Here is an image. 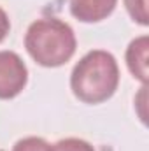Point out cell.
<instances>
[{"mask_svg": "<svg viewBox=\"0 0 149 151\" xmlns=\"http://www.w3.org/2000/svg\"><path fill=\"white\" fill-rule=\"evenodd\" d=\"M119 84V67L109 51L93 49L86 53L72 69L70 90L84 104H102L116 93Z\"/></svg>", "mask_w": 149, "mask_h": 151, "instance_id": "6da1fadb", "label": "cell"}, {"mask_svg": "<svg viewBox=\"0 0 149 151\" xmlns=\"http://www.w3.org/2000/svg\"><path fill=\"white\" fill-rule=\"evenodd\" d=\"M49 151H95V148L84 139L67 137V139H62L56 144L49 146Z\"/></svg>", "mask_w": 149, "mask_h": 151, "instance_id": "52a82bcc", "label": "cell"}, {"mask_svg": "<svg viewBox=\"0 0 149 151\" xmlns=\"http://www.w3.org/2000/svg\"><path fill=\"white\" fill-rule=\"evenodd\" d=\"M148 56H149V37L148 35H140V37L133 39L128 47H126V67L132 72L135 79H139L142 84L148 83Z\"/></svg>", "mask_w": 149, "mask_h": 151, "instance_id": "5b68a950", "label": "cell"}, {"mask_svg": "<svg viewBox=\"0 0 149 151\" xmlns=\"http://www.w3.org/2000/svg\"><path fill=\"white\" fill-rule=\"evenodd\" d=\"M11 151H49V144L42 137H25L19 139Z\"/></svg>", "mask_w": 149, "mask_h": 151, "instance_id": "ba28073f", "label": "cell"}, {"mask_svg": "<svg viewBox=\"0 0 149 151\" xmlns=\"http://www.w3.org/2000/svg\"><path fill=\"white\" fill-rule=\"evenodd\" d=\"M28 83V69L14 51H0V100L18 97Z\"/></svg>", "mask_w": 149, "mask_h": 151, "instance_id": "3957f363", "label": "cell"}, {"mask_svg": "<svg viewBox=\"0 0 149 151\" xmlns=\"http://www.w3.org/2000/svg\"><path fill=\"white\" fill-rule=\"evenodd\" d=\"M117 0H69L70 14L82 23H98L109 18Z\"/></svg>", "mask_w": 149, "mask_h": 151, "instance_id": "277c9868", "label": "cell"}, {"mask_svg": "<svg viewBox=\"0 0 149 151\" xmlns=\"http://www.w3.org/2000/svg\"><path fill=\"white\" fill-rule=\"evenodd\" d=\"M125 4V9L128 12V16L142 25V27H148L149 25V12H148V0H123Z\"/></svg>", "mask_w": 149, "mask_h": 151, "instance_id": "8992f818", "label": "cell"}, {"mask_svg": "<svg viewBox=\"0 0 149 151\" xmlns=\"http://www.w3.org/2000/svg\"><path fill=\"white\" fill-rule=\"evenodd\" d=\"M25 47L35 63L54 69L65 65L74 56L77 40L69 23L58 18H40L28 27Z\"/></svg>", "mask_w": 149, "mask_h": 151, "instance_id": "7a4b0ae2", "label": "cell"}, {"mask_svg": "<svg viewBox=\"0 0 149 151\" xmlns=\"http://www.w3.org/2000/svg\"><path fill=\"white\" fill-rule=\"evenodd\" d=\"M9 30H11V21H9V16H7V12L0 7V42L7 37Z\"/></svg>", "mask_w": 149, "mask_h": 151, "instance_id": "9c48e42d", "label": "cell"}]
</instances>
